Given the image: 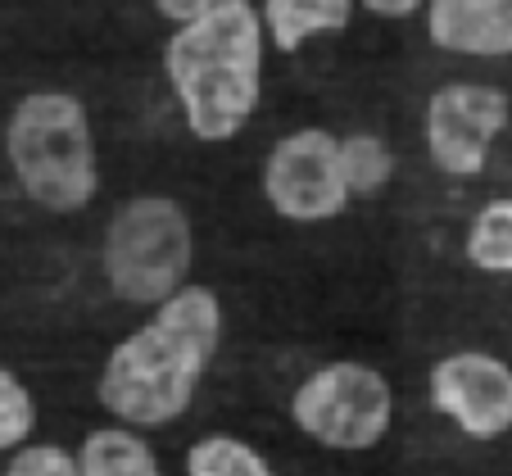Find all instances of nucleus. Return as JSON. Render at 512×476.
<instances>
[{
    "label": "nucleus",
    "mask_w": 512,
    "mask_h": 476,
    "mask_svg": "<svg viewBox=\"0 0 512 476\" xmlns=\"http://www.w3.org/2000/svg\"><path fill=\"white\" fill-rule=\"evenodd\" d=\"M223 345V304L209 286L186 282L145 327L127 331L100 368L96 395L118 427H173L195 404L209 363Z\"/></svg>",
    "instance_id": "1"
},
{
    "label": "nucleus",
    "mask_w": 512,
    "mask_h": 476,
    "mask_svg": "<svg viewBox=\"0 0 512 476\" xmlns=\"http://www.w3.org/2000/svg\"><path fill=\"white\" fill-rule=\"evenodd\" d=\"M164 73L195 141H232L259 109L263 19L250 0H218L168 37Z\"/></svg>",
    "instance_id": "2"
},
{
    "label": "nucleus",
    "mask_w": 512,
    "mask_h": 476,
    "mask_svg": "<svg viewBox=\"0 0 512 476\" xmlns=\"http://www.w3.org/2000/svg\"><path fill=\"white\" fill-rule=\"evenodd\" d=\"M5 155L23 195L50 214H78L96 200V136L82 100L68 91H37L19 100L5 127Z\"/></svg>",
    "instance_id": "3"
},
{
    "label": "nucleus",
    "mask_w": 512,
    "mask_h": 476,
    "mask_svg": "<svg viewBox=\"0 0 512 476\" xmlns=\"http://www.w3.org/2000/svg\"><path fill=\"white\" fill-rule=\"evenodd\" d=\"M195 232L173 195H132L109 214L100 268L109 291L136 309H159L191 277Z\"/></svg>",
    "instance_id": "4"
},
{
    "label": "nucleus",
    "mask_w": 512,
    "mask_h": 476,
    "mask_svg": "<svg viewBox=\"0 0 512 476\" xmlns=\"http://www.w3.org/2000/svg\"><path fill=\"white\" fill-rule=\"evenodd\" d=\"M290 422L322 449L363 454L381 445L395 422V390L372 363L340 359L309 372L290 395Z\"/></svg>",
    "instance_id": "5"
},
{
    "label": "nucleus",
    "mask_w": 512,
    "mask_h": 476,
    "mask_svg": "<svg viewBox=\"0 0 512 476\" xmlns=\"http://www.w3.org/2000/svg\"><path fill=\"white\" fill-rule=\"evenodd\" d=\"M263 195L272 214L290 223H327L345 214L354 195L340 173V136L322 127H300L281 136L263 159Z\"/></svg>",
    "instance_id": "6"
},
{
    "label": "nucleus",
    "mask_w": 512,
    "mask_h": 476,
    "mask_svg": "<svg viewBox=\"0 0 512 476\" xmlns=\"http://www.w3.org/2000/svg\"><path fill=\"white\" fill-rule=\"evenodd\" d=\"M508 118L512 105L499 87H490V82H445L426 100V155L454 182L481 177Z\"/></svg>",
    "instance_id": "7"
},
{
    "label": "nucleus",
    "mask_w": 512,
    "mask_h": 476,
    "mask_svg": "<svg viewBox=\"0 0 512 476\" xmlns=\"http://www.w3.org/2000/svg\"><path fill=\"white\" fill-rule=\"evenodd\" d=\"M431 408L467 440H499L512 431V368L485 350H458L431 368Z\"/></svg>",
    "instance_id": "8"
},
{
    "label": "nucleus",
    "mask_w": 512,
    "mask_h": 476,
    "mask_svg": "<svg viewBox=\"0 0 512 476\" xmlns=\"http://www.w3.org/2000/svg\"><path fill=\"white\" fill-rule=\"evenodd\" d=\"M426 32L449 55L508 59L512 0H426Z\"/></svg>",
    "instance_id": "9"
},
{
    "label": "nucleus",
    "mask_w": 512,
    "mask_h": 476,
    "mask_svg": "<svg viewBox=\"0 0 512 476\" xmlns=\"http://www.w3.org/2000/svg\"><path fill=\"white\" fill-rule=\"evenodd\" d=\"M354 19V0H263V32L272 46L295 55L304 41L340 32Z\"/></svg>",
    "instance_id": "10"
},
{
    "label": "nucleus",
    "mask_w": 512,
    "mask_h": 476,
    "mask_svg": "<svg viewBox=\"0 0 512 476\" xmlns=\"http://www.w3.org/2000/svg\"><path fill=\"white\" fill-rule=\"evenodd\" d=\"M78 476H168V472L141 431L96 427L78 449Z\"/></svg>",
    "instance_id": "11"
},
{
    "label": "nucleus",
    "mask_w": 512,
    "mask_h": 476,
    "mask_svg": "<svg viewBox=\"0 0 512 476\" xmlns=\"http://www.w3.org/2000/svg\"><path fill=\"white\" fill-rule=\"evenodd\" d=\"M467 263L490 277H512V195L481 204L467 227Z\"/></svg>",
    "instance_id": "12"
},
{
    "label": "nucleus",
    "mask_w": 512,
    "mask_h": 476,
    "mask_svg": "<svg viewBox=\"0 0 512 476\" xmlns=\"http://www.w3.org/2000/svg\"><path fill=\"white\" fill-rule=\"evenodd\" d=\"M186 476H277V467L241 436H200L186 449Z\"/></svg>",
    "instance_id": "13"
},
{
    "label": "nucleus",
    "mask_w": 512,
    "mask_h": 476,
    "mask_svg": "<svg viewBox=\"0 0 512 476\" xmlns=\"http://www.w3.org/2000/svg\"><path fill=\"white\" fill-rule=\"evenodd\" d=\"M340 173L349 182V195H381L395 177V155L381 136L372 132H354V136H340Z\"/></svg>",
    "instance_id": "14"
},
{
    "label": "nucleus",
    "mask_w": 512,
    "mask_h": 476,
    "mask_svg": "<svg viewBox=\"0 0 512 476\" xmlns=\"http://www.w3.org/2000/svg\"><path fill=\"white\" fill-rule=\"evenodd\" d=\"M37 427V404H32L28 386L14 372L0 368V454L19 449Z\"/></svg>",
    "instance_id": "15"
},
{
    "label": "nucleus",
    "mask_w": 512,
    "mask_h": 476,
    "mask_svg": "<svg viewBox=\"0 0 512 476\" xmlns=\"http://www.w3.org/2000/svg\"><path fill=\"white\" fill-rule=\"evenodd\" d=\"M5 476H78V454H68L64 445H23Z\"/></svg>",
    "instance_id": "16"
},
{
    "label": "nucleus",
    "mask_w": 512,
    "mask_h": 476,
    "mask_svg": "<svg viewBox=\"0 0 512 476\" xmlns=\"http://www.w3.org/2000/svg\"><path fill=\"white\" fill-rule=\"evenodd\" d=\"M155 5H159V14H164V19H173L177 28H182V23L200 19L204 10H213L218 0H155Z\"/></svg>",
    "instance_id": "17"
},
{
    "label": "nucleus",
    "mask_w": 512,
    "mask_h": 476,
    "mask_svg": "<svg viewBox=\"0 0 512 476\" xmlns=\"http://www.w3.org/2000/svg\"><path fill=\"white\" fill-rule=\"evenodd\" d=\"M372 14H381V19H408V14L417 10V5H426V0H363Z\"/></svg>",
    "instance_id": "18"
}]
</instances>
